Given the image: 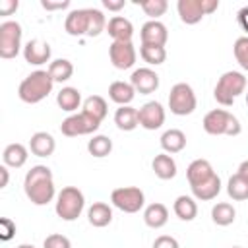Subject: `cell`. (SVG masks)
Masks as SVG:
<instances>
[{"mask_svg": "<svg viewBox=\"0 0 248 248\" xmlns=\"http://www.w3.org/2000/svg\"><path fill=\"white\" fill-rule=\"evenodd\" d=\"M23 192L35 205H46L52 202L56 190H54V178L46 165H35L27 170L23 180Z\"/></svg>", "mask_w": 248, "mask_h": 248, "instance_id": "cell-1", "label": "cell"}, {"mask_svg": "<svg viewBox=\"0 0 248 248\" xmlns=\"http://www.w3.org/2000/svg\"><path fill=\"white\" fill-rule=\"evenodd\" d=\"M52 85H54V81H52L48 70H35L29 76H25L23 81L19 83L17 97L27 105H37L45 97H48V93L52 91Z\"/></svg>", "mask_w": 248, "mask_h": 248, "instance_id": "cell-2", "label": "cell"}, {"mask_svg": "<svg viewBox=\"0 0 248 248\" xmlns=\"http://www.w3.org/2000/svg\"><path fill=\"white\" fill-rule=\"evenodd\" d=\"M246 91V78L242 72H234V70H229L225 72L219 79H217V85L213 89V97L219 105L223 107H231L238 95H242Z\"/></svg>", "mask_w": 248, "mask_h": 248, "instance_id": "cell-3", "label": "cell"}, {"mask_svg": "<svg viewBox=\"0 0 248 248\" xmlns=\"http://www.w3.org/2000/svg\"><path fill=\"white\" fill-rule=\"evenodd\" d=\"M202 126H203V130L209 136H238L240 130H242L238 118L232 112L225 110V108H213V110H209L203 116Z\"/></svg>", "mask_w": 248, "mask_h": 248, "instance_id": "cell-4", "label": "cell"}, {"mask_svg": "<svg viewBox=\"0 0 248 248\" xmlns=\"http://www.w3.org/2000/svg\"><path fill=\"white\" fill-rule=\"evenodd\" d=\"M85 207V196L76 186H66L56 196L54 211L62 221H76Z\"/></svg>", "mask_w": 248, "mask_h": 248, "instance_id": "cell-5", "label": "cell"}, {"mask_svg": "<svg viewBox=\"0 0 248 248\" xmlns=\"http://www.w3.org/2000/svg\"><path fill=\"white\" fill-rule=\"evenodd\" d=\"M196 93L192 89V85L180 81V83H174L170 87V93H169V108L172 114L176 116H188L196 110Z\"/></svg>", "mask_w": 248, "mask_h": 248, "instance_id": "cell-6", "label": "cell"}, {"mask_svg": "<svg viewBox=\"0 0 248 248\" xmlns=\"http://www.w3.org/2000/svg\"><path fill=\"white\" fill-rule=\"evenodd\" d=\"M217 8H219V0H178L176 2L178 16L186 25L200 23L203 16L213 14Z\"/></svg>", "mask_w": 248, "mask_h": 248, "instance_id": "cell-7", "label": "cell"}, {"mask_svg": "<svg viewBox=\"0 0 248 248\" xmlns=\"http://www.w3.org/2000/svg\"><path fill=\"white\" fill-rule=\"evenodd\" d=\"M21 25L14 19L0 23V58H16L21 50Z\"/></svg>", "mask_w": 248, "mask_h": 248, "instance_id": "cell-8", "label": "cell"}, {"mask_svg": "<svg viewBox=\"0 0 248 248\" xmlns=\"http://www.w3.org/2000/svg\"><path fill=\"white\" fill-rule=\"evenodd\" d=\"M110 202L116 209L124 213H138L145 205V194L138 186H122L112 190Z\"/></svg>", "mask_w": 248, "mask_h": 248, "instance_id": "cell-9", "label": "cell"}, {"mask_svg": "<svg viewBox=\"0 0 248 248\" xmlns=\"http://www.w3.org/2000/svg\"><path fill=\"white\" fill-rule=\"evenodd\" d=\"M99 126L101 122H97L95 118H91L89 114L81 110L78 114H70L68 118H64L60 124V132L68 138H78V136H87V134L97 132Z\"/></svg>", "mask_w": 248, "mask_h": 248, "instance_id": "cell-10", "label": "cell"}, {"mask_svg": "<svg viewBox=\"0 0 248 248\" xmlns=\"http://www.w3.org/2000/svg\"><path fill=\"white\" fill-rule=\"evenodd\" d=\"M136 46L132 41H112L108 46V58L116 70H128L136 64Z\"/></svg>", "mask_w": 248, "mask_h": 248, "instance_id": "cell-11", "label": "cell"}, {"mask_svg": "<svg viewBox=\"0 0 248 248\" xmlns=\"http://www.w3.org/2000/svg\"><path fill=\"white\" fill-rule=\"evenodd\" d=\"M138 120L140 126L145 130H159L165 124V108L157 101H147L143 107L138 110Z\"/></svg>", "mask_w": 248, "mask_h": 248, "instance_id": "cell-12", "label": "cell"}, {"mask_svg": "<svg viewBox=\"0 0 248 248\" xmlns=\"http://www.w3.org/2000/svg\"><path fill=\"white\" fill-rule=\"evenodd\" d=\"M89 23H91V8H78L66 16L64 29L72 37H83L89 33Z\"/></svg>", "mask_w": 248, "mask_h": 248, "instance_id": "cell-13", "label": "cell"}, {"mask_svg": "<svg viewBox=\"0 0 248 248\" xmlns=\"http://www.w3.org/2000/svg\"><path fill=\"white\" fill-rule=\"evenodd\" d=\"M130 83L134 85L136 93H140V95H149V93L157 91V87H159V76H157V72L151 70V68H138V70L132 72Z\"/></svg>", "mask_w": 248, "mask_h": 248, "instance_id": "cell-14", "label": "cell"}, {"mask_svg": "<svg viewBox=\"0 0 248 248\" xmlns=\"http://www.w3.org/2000/svg\"><path fill=\"white\" fill-rule=\"evenodd\" d=\"M140 37H141V45H159L165 46L167 39H169V31L167 25L161 23L159 19H149L141 25L140 29Z\"/></svg>", "mask_w": 248, "mask_h": 248, "instance_id": "cell-15", "label": "cell"}, {"mask_svg": "<svg viewBox=\"0 0 248 248\" xmlns=\"http://www.w3.org/2000/svg\"><path fill=\"white\" fill-rule=\"evenodd\" d=\"M23 58L33 66L46 64L50 60V45L43 39H31L23 46Z\"/></svg>", "mask_w": 248, "mask_h": 248, "instance_id": "cell-16", "label": "cell"}, {"mask_svg": "<svg viewBox=\"0 0 248 248\" xmlns=\"http://www.w3.org/2000/svg\"><path fill=\"white\" fill-rule=\"evenodd\" d=\"M211 176H215V170L207 159H194L186 169V178L190 182V188L209 180Z\"/></svg>", "mask_w": 248, "mask_h": 248, "instance_id": "cell-17", "label": "cell"}, {"mask_svg": "<svg viewBox=\"0 0 248 248\" xmlns=\"http://www.w3.org/2000/svg\"><path fill=\"white\" fill-rule=\"evenodd\" d=\"M107 33L112 37V41H132L134 37V25L124 16H114L107 23Z\"/></svg>", "mask_w": 248, "mask_h": 248, "instance_id": "cell-18", "label": "cell"}, {"mask_svg": "<svg viewBox=\"0 0 248 248\" xmlns=\"http://www.w3.org/2000/svg\"><path fill=\"white\" fill-rule=\"evenodd\" d=\"M29 149L37 157H50L56 149V141L48 132H35L29 140Z\"/></svg>", "mask_w": 248, "mask_h": 248, "instance_id": "cell-19", "label": "cell"}, {"mask_svg": "<svg viewBox=\"0 0 248 248\" xmlns=\"http://www.w3.org/2000/svg\"><path fill=\"white\" fill-rule=\"evenodd\" d=\"M134 97H136V89L130 81H120L118 79V81H112L108 85V99L112 103L120 105V107L130 105L134 101Z\"/></svg>", "mask_w": 248, "mask_h": 248, "instance_id": "cell-20", "label": "cell"}, {"mask_svg": "<svg viewBox=\"0 0 248 248\" xmlns=\"http://www.w3.org/2000/svg\"><path fill=\"white\" fill-rule=\"evenodd\" d=\"M27 157H29V151L23 143H10L4 147L2 151V161L6 167H12V169H19L27 163Z\"/></svg>", "mask_w": 248, "mask_h": 248, "instance_id": "cell-21", "label": "cell"}, {"mask_svg": "<svg viewBox=\"0 0 248 248\" xmlns=\"http://www.w3.org/2000/svg\"><path fill=\"white\" fill-rule=\"evenodd\" d=\"M143 221L149 229H161L167 225L169 221V209L165 203H149L145 209H143Z\"/></svg>", "mask_w": 248, "mask_h": 248, "instance_id": "cell-22", "label": "cell"}, {"mask_svg": "<svg viewBox=\"0 0 248 248\" xmlns=\"http://www.w3.org/2000/svg\"><path fill=\"white\" fill-rule=\"evenodd\" d=\"M151 169H153L155 176L161 178V180H170V178L176 176V161L169 153L155 155V159L151 163Z\"/></svg>", "mask_w": 248, "mask_h": 248, "instance_id": "cell-23", "label": "cell"}, {"mask_svg": "<svg viewBox=\"0 0 248 248\" xmlns=\"http://www.w3.org/2000/svg\"><path fill=\"white\" fill-rule=\"evenodd\" d=\"M161 147L169 155L180 153L186 147V134L182 130H178V128H170V130L163 132V136H161Z\"/></svg>", "mask_w": 248, "mask_h": 248, "instance_id": "cell-24", "label": "cell"}, {"mask_svg": "<svg viewBox=\"0 0 248 248\" xmlns=\"http://www.w3.org/2000/svg\"><path fill=\"white\" fill-rule=\"evenodd\" d=\"M114 124L118 126V130H124V132H132L140 126V120H138V108L126 105V107H118L116 112H114Z\"/></svg>", "mask_w": 248, "mask_h": 248, "instance_id": "cell-25", "label": "cell"}, {"mask_svg": "<svg viewBox=\"0 0 248 248\" xmlns=\"http://www.w3.org/2000/svg\"><path fill=\"white\" fill-rule=\"evenodd\" d=\"M172 211L180 221H194L198 215V203L192 196H178L172 203Z\"/></svg>", "mask_w": 248, "mask_h": 248, "instance_id": "cell-26", "label": "cell"}, {"mask_svg": "<svg viewBox=\"0 0 248 248\" xmlns=\"http://www.w3.org/2000/svg\"><path fill=\"white\" fill-rule=\"evenodd\" d=\"M219 192H221V178H219L217 174L211 176L209 180L198 184V186H192V194H194V198L200 200V202L215 200V198L219 196Z\"/></svg>", "mask_w": 248, "mask_h": 248, "instance_id": "cell-27", "label": "cell"}, {"mask_svg": "<svg viewBox=\"0 0 248 248\" xmlns=\"http://www.w3.org/2000/svg\"><path fill=\"white\" fill-rule=\"evenodd\" d=\"M87 219H89V223L93 225V227H107V225H110V221H112V209H110V205L108 203H105V202H95L89 209H87Z\"/></svg>", "mask_w": 248, "mask_h": 248, "instance_id": "cell-28", "label": "cell"}, {"mask_svg": "<svg viewBox=\"0 0 248 248\" xmlns=\"http://www.w3.org/2000/svg\"><path fill=\"white\" fill-rule=\"evenodd\" d=\"M56 103H58V107L62 108V110H66V112H74V110H78L79 108V105H81V93H79V89H76V87H62L60 91H58V95H56Z\"/></svg>", "mask_w": 248, "mask_h": 248, "instance_id": "cell-29", "label": "cell"}, {"mask_svg": "<svg viewBox=\"0 0 248 248\" xmlns=\"http://www.w3.org/2000/svg\"><path fill=\"white\" fill-rule=\"evenodd\" d=\"M81 110L85 114H89L91 118H95L97 122H103L105 116H107V112H108V107H107V101L101 95H91V97H87L83 101Z\"/></svg>", "mask_w": 248, "mask_h": 248, "instance_id": "cell-30", "label": "cell"}, {"mask_svg": "<svg viewBox=\"0 0 248 248\" xmlns=\"http://www.w3.org/2000/svg\"><path fill=\"white\" fill-rule=\"evenodd\" d=\"M211 219L219 227H229L236 219V209L227 202H219V203H215L211 207Z\"/></svg>", "mask_w": 248, "mask_h": 248, "instance_id": "cell-31", "label": "cell"}, {"mask_svg": "<svg viewBox=\"0 0 248 248\" xmlns=\"http://www.w3.org/2000/svg\"><path fill=\"white\" fill-rule=\"evenodd\" d=\"M48 74L52 78V81H68L74 74V64L68 60V58H56L48 64Z\"/></svg>", "mask_w": 248, "mask_h": 248, "instance_id": "cell-32", "label": "cell"}, {"mask_svg": "<svg viewBox=\"0 0 248 248\" xmlns=\"http://www.w3.org/2000/svg\"><path fill=\"white\" fill-rule=\"evenodd\" d=\"M87 151H89V155H93V157H97V159L107 157V155H110V151H112V140H110L108 136H103V134L93 136V138L87 141Z\"/></svg>", "mask_w": 248, "mask_h": 248, "instance_id": "cell-33", "label": "cell"}, {"mask_svg": "<svg viewBox=\"0 0 248 248\" xmlns=\"http://www.w3.org/2000/svg\"><path fill=\"white\" fill-rule=\"evenodd\" d=\"M140 56L149 66H159L167 60V48L159 46V45H141L140 46Z\"/></svg>", "mask_w": 248, "mask_h": 248, "instance_id": "cell-34", "label": "cell"}, {"mask_svg": "<svg viewBox=\"0 0 248 248\" xmlns=\"http://www.w3.org/2000/svg\"><path fill=\"white\" fill-rule=\"evenodd\" d=\"M227 194L236 200V202H242V200H248V180H244L238 172L232 174L227 182Z\"/></svg>", "mask_w": 248, "mask_h": 248, "instance_id": "cell-35", "label": "cell"}, {"mask_svg": "<svg viewBox=\"0 0 248 248\" xmlns=\"http://www.w3.org/2000/svg\"><path fill=\"white\" fill-rule=\"evenodd\" d=\"M136 4H140L141 10H143V14L149 16L151 19L161 17V16L169 10V2H167V0H141V2L136 0Z\"/></svg>", "mask_w": 248, "mask_h": 248, "instance_id": "cell-36", "label": "cell"}, {"mask_svg": "<svg viewBox=\"0 0 248 248\" xmlns=\"http://www.w3.org/2000/svg\"><path fill=\"white\" fill-rule=\"evenodd\" d=\"M232 52H234V58H236L238 66H240L242 70H246V72H248V35L238 37V39L234 41Z\"/></svg>", "mask_w": 248, "mask_h": 248, "instance_id": "cell-37", "label": "cell"}, {"mask_svg": "<svg viewBox=\"0 0 248 248\" xmlns=\"http://www.w3.org/2000/svg\"><path fill=\"white\" fill-rule=\"evenodd\" d=\"M43 248H72V242H70L68 236L58 234V232H52V234H48L45 238Z\"/></svg>", "mask_w": 248, "mask_h": 248, "instance_id": "cell-38", "label": "cell"}, {"mask_svg": "<svg viewBox=\"0 0 248 248\" xmlns=\"http://www.w3.org/2000/svg\"><path fill=\"white\" fill-rule=\"evenodd\" d=\"M14 234H16V223L8 217H2L0 219V238L4 242H8V240H12Z\"/></svg>", "mask_w": 248, "mask_h": 248, "instance_id": "cell-39", "label": "cell"}, {"mask_svg": "<svg viewBox=\"0 0 248 248\" xmlns=\"http://www.w3.org/2000/svg\"><path fill=\"white\" fill-rule=\"evenodd\" d=\"M153 248H180V246H178V240H176L174 236H170V234H161V236L155 238Z\"/></svg>", "mask_w": 248, "mask_h": 248, "instance_id": "cell-40", "label": "cell"}, {"mask_svg": "<svg viewBox=\"0 0 248 248\" xmlns=\"http://www.w3.org/2000/svg\"><path fill=\"white\" fill-rule=\"evenodd\" d=\"M41 6L48 12L52 10H66L70 6V0H58V2H50V0H41Z\"/></svg>", "mask_w": 248, "mask_h": 248, "instance_id": "cell-41", "label": "cell"}, {"mask_svg": "<svg viewBox=\"0 0 248 248\" xmlns=\"http://www.w3.org/2000/svg\"><path fill=\"white\" fill-rule=\"evenodd\" d=\"M17 6H19L17 0H2V2H0V16H10V14H14V12L17 10Z\"/></svg>", "mask_w": 248, "mask_h": 248, "instance_id": "cell-42", "label": "cell"}, {"mask_svg": "<svg viewBox=\"0 0 248 248\" xmlns=\"http://www.w3.org/2000/svg\"><path fill=\"white\" fill-rule=\"evenodd\" d=\"M236 19H238V25L248 33V6H244V8H240V10H238Z\"/></svg>", "mask_w": 248, "mask_h": 248, "instance_id": "cell-43", "label": "cell"}, {"mask_svg": "<svg viewBox=\"0 0 248 248\" xmlns=\"http://www.w3.org/2000/svg\"><path fill=\"white\" fill-rule=\"evenodd\" d=\"M124 0H103V6L108 10V12H118L124 8Z\"/></svg>", "mask_w": 248, "mask_h": 248, "instance_id": "cell-44", "label": "cell"}, {"mask_svg": "<svg viewBox=\"0 0 248 248\" xmlns=\"http://www.w3.org/2000/svg\"><path fill=\"white\" fill-rule=\"evenodd\" d=\"M8 180H10V170L6 165L0 167V188H6L8 186Z\"/></svg>", "mask_w": 248, "mask_h": 248, "instance_id": "cell-45", "label": "cell"}, {"mask_svg": "<svg viewBox=\"0 0 248 248\" xmlns=\"http://www.w3.org/2000/svg\"><path fill=\"white\" fill-rule=\"evenodd\" d=\"M238 174H240L244 180H248V161H242V163L238 165Z\"/></svg>", "mask_w": 248, "mask_h": 248, "instance_id": "cell-46", "label": "cell"}, {"mask_svg": "<svg viewBox=\"0 0 248 248\" xmlns=\"http://www.w3.org/2000/svg\"><path fill=\"white\" fill-rule=\"evenodd\" d=\"M17 248H35V246H33V244H19Z\"/></svg>", "mask_w": 248, "mask_h": 248, "instance_id": "cell-47", "label": "cell"}, {"mask_svg": "<svg viewBox=\"0 0 248 248\" xmlns=\"http://www.w3.org/2000/svg\"><path fill=\"white\" fill-rule=\"evenodd\" d=\"M246 105H248V93H246Z\"/></svg>", "mask_w": 248, "mask_h": 248, "instance_id": "cell-48", "label": "cell"}, {"mask_svg": "<svg viewBox=\"0 0 248 248\" xmlns=\"http://www.w3.org/2000/svg\"><path fill=\"white\" fill-rule=\"evenodd\" d=\"M232 248H240V246H232Z\"/></svg>", "mask_w": 248, "mask_h": 248, "instance_id": "cell-49", "label": "cell"}]
</instances>
